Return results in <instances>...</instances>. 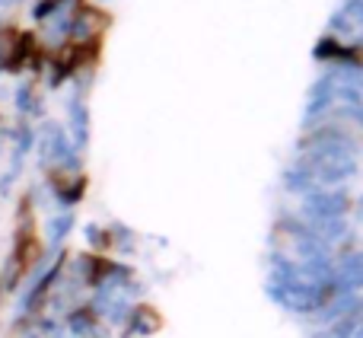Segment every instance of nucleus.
Instances as JSON below:
<instances>
[{
  "label": "nucleus",
  "instance_id": "obj_1",
  "mask_svg": "<svg viewBox=\"0 0 363 338\" xmlns=\"http://www.w3.org/2000/svg\"><path fill=\"white\" fill-rule=\"evenodd\" d=\"M35 258V230H32L29 217H23V227H19V271Z\"/></svg>",
  "mask_w": 363,
  "mask_h": 338
}]
</instances>
